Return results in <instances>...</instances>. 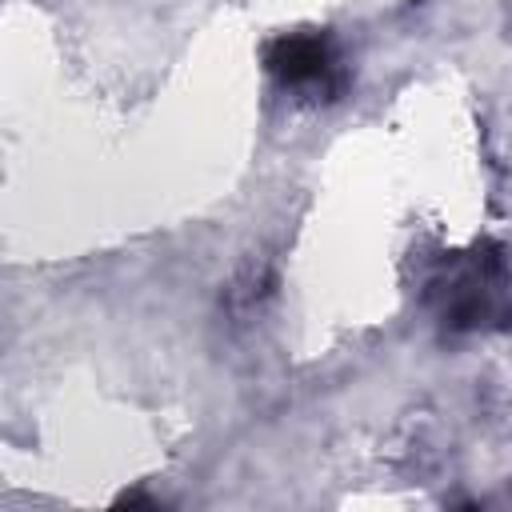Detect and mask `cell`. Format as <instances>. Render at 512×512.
<instances>
[{"label": "cell", "mask_w": 512, "mask_h": 512, "mask_svg": "<svg viewBox=\"0 0 512 512\" xmlns=\"http://www.w3.org/2000/svg\"><path fill=\"white\" fill-rule=\"evenodd\" d=\"M268 68L288 84H316L332 72V48L324 36H280L268 48Z\"/></svg>", "instance_id": "1"}]
</instances>
